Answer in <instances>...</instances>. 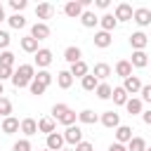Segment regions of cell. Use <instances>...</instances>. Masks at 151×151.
<instances>
[{
  "label": "cell",
  "mask_w": 151,
  "mask_h": 151,
  "mask_svg": "<svg viewBox=\"0 0 151 151\" xmlns=\"http://www.w3.org/2000/svg\"><path fill=\"white\" fill-rule=\"evenodd\" d=\"M54 127H57V123H54V118H40V120H38V132H45V134H52V132H54Z\"/></svg>",
  "instance_id": "obj_27"
},
{
  "label": "cell",
  "mask_w": 151,
  "mask_h": 151,
  "mask_svg": "<svg viewBox=\"0 0 151 151\" xmlns=\"http://www.w3.org/2000/svg\"><path fill=\"white\" fill-rule=\"evenodd\" d=\"M52 14H54L52 2H40V5L35 7V17H38V19H50Z\"/></svg>",
  "instance_id": "obj_22"
},
{
  "label": "cell",
  "mask_w": 151,
  "mask_h": 151,
  "mask_svg": "<svg viewBox=\"0 0 151 151\" xmlns=\"http://www.w3.org/2000/svg\"><path fill=\"white\" fill-rule=\"evenodd\" d=\"M61 151H73V149H61Z\"/></svg>",
  "instance_id": "obj_51"
},
{
  "label": "cell",
  "mask_w": 151,
  "mask_h": 151,
  "mask_svg": "<svg viewBox=\"0 0 151 151\" xmlns=\"http://www.w3.org/2000/svg\"><path fill=\"white\" fill-rule=\"evenodd\" d=\"M80 57H83V52H80V47H76V45H68L66 50H64V59L73 66V64H78L80 61Z\"/></svg>",
  "instance_id": "obj_17"
},
{
  "label": "cell",
  "mask_w": 151,
  "mask_h": 151,
  "mask_svg": "<svg viewBox=\"0 0 151 151\" xmlns=\"http://www.w3.org/2000/svg\"><path fill=\"white\" fill-rule=\"evenodd\" d=\"M12 76H14V68L0 66V83H2V80H12Z\"/></svg>",
  "instance_id": "obj_42"
},
{
  "label": "cell",
  "mask_w": 151,
  "mask_h": 151,
  "mask_svg": "<svg viewBox=\"0 0 151 151\" xmlns=\"http://www.w3.org/2000/svg\"><path fill=\"white\" fill-rule=\"evenodd\" d=\"M80 24H83L85 28H94V26L99 24V17H97L92 9H85V12H83V17H80Z\"/></svg>",
  "instance_id": "obj_20"
},
{
  "label": "cell",
  "mask_w": 151,
  "mask_h": 151,
  "mask_svg": "<svg viewBox=\"0 0 151 151\" xmlns=\"http://www.w3.org/2000/svg\"><path fill=\"white\" fill-rule=\"evenodd\" d=\"M0 97H2V83H0Z\"/></svg>",
  "instance_id": "obj_50"
},
{
  "label": "cell",
  "mask_w": 151,
  "mask_h": 151,
  "mask_svg": "<svg viewBox=\"0 0 151 151\" xmlns=\"http://www.w3.org/2000/svg\"><path fill=\"white\" fill-rule=\"evenodd\" d=\"M111 99H113V104H118V106H125L127 104V99H130V94L123 90V85L120 87H113V94H111Z\"/></svg>",
  "instance_id": "obj_25"
},
{
  "label": "cell",
  "mask_w": 151,
  "mask_h": 151,
  "mask_svg": "<svg viewBox=\"0 0 151 151\" xmlns=\"http://www.w3.org/2000/svg\"><path fill=\"white\" fill-rule=\"evenodd\" d=\"M64 144H66L64 134H59V132L47 134V149H50V151H61V149H64Z\"/></svg>",
  "instance_id": "obj_14"
},
{
  "label": "cell",
  "mask_w": 151,
  "mask_h": 151,
  "mask_svg": "<svg viewBox=\"0 0 151 151\" xmlns=\"http://www.w3.org/2000/svg\"><path fill=\"white\" fill-rule=\"evenodd\" d=\"M99 26H101V31L111 33V31L118 26V19H116L113 14H109V12H106V14H101V17H99Z\"/></svg>",
  "instance_id": "obj_16"
},
{
  "label": "cell",
  "mask_w": 151,
  "mask_h": 151,
  "mask_svg": "<svg viewBox=\"0 0 151 151\" xmlns=\"http://www.w3.org/2000/svg\"><path fill=\"white\" fill-rule=\"evenodd\" d=\"M99 120H101V125H104V127H113V130L120 125V116H118L116 111H104Z\"/></svg>",
  "instance_id": "obj_11"
},
{
  "label": "cell",
  "mask_w": 151,
  "mask_h": 151,
  "mask_svg": "<svg viewBox=\"0 0 151 151\" xmlns=\"http://www.w3.org/2000/svg\"><path fill=\"white\" fill-rule=\"evenodd\" d=\"M78 120L83 123V125H94L99 118H97V113L94 111H90V109H85V111H80L78 113Z\"/></svg>",
  "instance_id": "obj_29"
},
{
  "label": "cell",
  "mask_w": 151,
  "mask_h": 151,
  "mask_svg": "<svg viewBox=\"0 0 151 151\" xmlns=\"http://www.w3.org/2000/svg\"><path fill=\"white\" fill-rule=\"evenodd\" d=\"M142 120H144V123H146V125H151V109H149V111H144V113H142Z\"/></svg>",
  "instance_id": "obj_48"
},
{
  "label": "cell",
  "mask_w": 151,
  "mask_h": 151,
  "mask_svg": "<svg viewBox=\"0 0 151 151\" xmlns=\"http://www.w3.org/2000/svg\"><path fill=\"white\" fill-rule=\"evenodd\" d=\"M130 64H132V68H144V66L149 64V54H146L144 50H139V52H132V59H130Z\"/></svg>",
  "instance_id": "obj_18"
},
{
  "label": "cell",
  "mask_w": 151,
  "mask_h": 151,
  "mask_svg": "<svg viewBox=\"0 0 151 151\" xmlns=\"http://www.w3.org/2000/svg\"><path fill=\"white\" fill-rule=\"evenodd\" d=\"M12 151H33V146H31V142H28V139H19V142H14Z\"/></svg>",
  "instance_id": "obj_40"
},
{
  "label": "cell",
  "mask_w": 151,
  "mask_h": 151,
  "mask_svg": "<svg viewBox=\"0 0 151 151\" xmlns=\"http://www.w3.org/2000/svg\"><path fill=\"white\" fill-rule=\"evenodd\" d=\"M94 5H97V7H99V9H106V7H109V5H111V0H97V2H94Z\"/></svg>",
  "instance_id": "obj_47"
},
{
  "label": "cell",
  "mask_w": 151,
  "mask_h": 151,
  "mask_svg": "<svg viewBox=\"0 0 151 151\" xmlns=\"http://www.w3.org/2000/svg\"><path fill=\"white\" fill-rule=\"evenodd\" d=\"M5 134H14L17 130H21V120L19 118H14V116H9V118H2V127H0Z\"/></svg>",
  "instance_id": "obj_12"
},
{
  "label": "cell",
  "mask_w": 151,
  "mask_h": 151,
  "mask_svg": "<svg viewBox=\"0 0 151 151\" xmlns=\"http://www.w3.org/2000/svg\"><path fill=\"white\" fill-rule=\"evenodd\" d=\"M31 35L40 42V40H47L50 38V26L45 24V21H35L33 26H31Z\"/></svg>",
  "instance_id": "obj_5"
},
{
  "label": "cell",
  "mask_w": 151,
  "mask_h": 151,
  "mask_svg": "<svg viewBox=\"0 0 151 151\" xmlns=\"http://www.w3.org/2000/svg\"><path fill=\"white\" fill-rule=\"evenodd\" d=\"M87 73H90V68H87V64H85L83 59H80L78 64H73V66H71V76H73V78H80V80H83Z\"/></svg>",
  "instance_id": "obj_26"
},
{
  "label": "cell",
  "mask_w": 151,
  "mask_h": 151,
  "mask_svg": "<svg viewBox=\"0 0 151 151\" xmlns=\"http://www.w3.org/2000/svg\"><path fill=\"white\" fill-rule=\"evenodd\" d=\"M92 76H94L99 83H106V78L111 76V66H109L106 61H99V64H94V71H92Z\"/></svg>",
  "instance_id": "obj_10"
},
{
  "label": "cell",
  "mask_w": 151,
  "mask_h": 151,
  "mask_svg": "<svg viewBox=\"0 0 151 151\" xmlns=\"http://www.w3.org/2000/svg\"><path fill=\"white\" fill-rule=\"evenodd\" d=\"M94 94H97L99 99H111V94H113V87H111L109 83H99V87L94 90Z\"/></svg>",
  "instance_id": "obj_31"
},
{
  "label": "cell",
  "mask_w": 151,
  "mask_h": 151,
  "mask_svg": "<svg viewBox=\"0 0 151 151\" xmlns=\"http://www.w3.org/2000/svg\"><path fill=\"white\" fill-rule=\"evenodd\" d=\"M28 90H31V94H35V97H40V94H45V90H47V87H45L42 83H38V80L33 78V83L28 85Z\"/></svg>",
  "instance_id": "obj_39"
},
{
  "label": "cell",
  "mask_w": 151,
  "mask_h": 151,
  "mask_svg": "<svg viewBox=\"0 0 151 151\" xmlns=\"http://www.w3.org/2000/svg\"><path fill=\"white\" fill-rule=\"evenodd\" d=\"M21 132H24L26 137L35 134V132H38V123H35L33 118H24V120H21Z\"/></svg>",
  "instance_id": "obj_30"
},
{
  "label": "cell",
  "mask_w": 151,
  "mask_h": 151,
  "mask_svg": "<svg viewBox=\"0 0 151 151\" xmlns=\"http://www.w3.org/2000/svg\"><path fill=\"white\" fill-rule=\"evenodd\" d=\"M111 42H113L111 33H106V31H97V33H94V47L106 50V47H111Z\"/></svg>",
  "instance_id": "obj_15"
},
{
  "label": "cell",
  "mask_w": 151,
  "mask_h": 151,
  "mask_svg": "<svg viewBox=\"0 0 151 151\" xmlns=\"http://www.w3.org/2000/svg\"><path fill=\"white\" fill-rule=\"evenodd\" d=\"M146 151H151V149H146Z\"/></svg>",
  "instance_id": "obj_54"
},
{
  "label": "cell",
  "mask_w": 151,
  "mask_h": 151,
  "mask_svg": "<svg viewBox=\"0 0 151 151\" xmlns=\"http://www.w3.org/2000/svg\"><path fill=\"white\" fill-rule=\"evenodd\" d=\"M35 64H38V68H40V71H42V68H47V66L52 64V50L40 47V50L35 52Z\"/></svg>",
  "instance_id": "obj_7"
},
{
  "label": "cell",
  "mask_w": 151,
  "mask_h": 151,
  "mask_svg": "<svg viewBox=\"0 0 151 151\" xmlns=\"http://www.w3.org/2000/svg\"><path fill=\"white\" fill-rule=\"evenodd\" d=\"M35 80H38V83H42L45 87H50L54 78H52V73H50L47 68H42V71H38V73H35Z\"/></svg>",
  "instance_id": "obj_34"
},
{
  "label": "cell",
  "mask_w": 151,
  "mask_h": 151,
  "mask_svg": "<svg viewBox=\"0 0 151 151\" xmlns=\"http://www.w3.org/2000/svg\"><path fill=\"white\" fill-rule=\"evenodd\" d=\"M80 85H83V90H85V92H94V90L99 87V80H97L92 73H87V76L80 80Z\"/></svg>",
  "instance_id": "obj_28"
},
{
  "label": "cell",
  "mask_w": 151,
  "mask_h": 151,
  "mask_svg": "<svg viewBox=\"0 0 151 151\" xmlns=\"http://www.w3.org/2000/svg\"><path fill=\"white\" fill-rule=\"evenodd\" d=\"M116 76H120L123 80L132 76V64H130V59H120V61L116 64Z\"/></svg>",
  "instance_id": "obj_19"
},
{
  "label": "cell",
  "mask_w": 151,
  "mask_h": 151,
  "mask_svg": "<svg viewBox=\"0 0 151 151\" xmlns=\"http://www.w3.org/2000/svg\"><path fill=\"white\" fill-rule=\"evenodd\" d=\"M132 21L137 24V26H149L151 24V9H146V7H137L134 9V17H132Z\"/></svg>",
  "instance_id": "obj_8"
},
{
  "label": "cell",
  "mask_w": 151,
  "mask_h": 151,
  "mask_svg": "<svg viewBox=\"0 0 151 151\" xmlns=\"http://www.w3.org/2000/svg\"><path fill=\"white\" fill-rule=\"evenodd\" d=\"M57 85H59L61 90H68V87L73 85V76H71V71H59V73H57Z\"/></svg>",
  "instance_id": "obj_24"
},
{
  "label": "cell",
  "mask_w": 151,
  "mask_h": 151,
  "mask_svg": "<svg viewBox=\"0 0 151 151\" xmlns=\"http://www.w3.org/2000/svg\"><path fill=\"white\" fill-rule=\"evenodd\" d=\"M130 45H132V52H139V50H144V47L149 45V38H146V33H144V31H134V33L130 35Z\"/></svg>",
  "instance_id": "obj_6"
},
{
  "label": "cell",
  "mask_w": 151,
  "mask_h": 151,
  "mask_svg": "<svg viewBox=\"0 0 151 151\" xmlns=\"http://www.w3.org/2000/svg\"><path fill=\"white\" fill-rule=\"evenodd\" d=\"M76 118H78V113H76L73 109H68V111L59 118V123H61V125H66V127H71V125H76Z\"/></svg>",
  "instance_id": "obj_35"
},
{
  "label": "cell",
  "mask_w": 151,
  "mask_h": 151,
  "mask_svg": "<svg viewBox=\"0 0 151 151\" xmlns=\"http://www.w3.org/2000/svg\"><path fill=\"white\" fill-rule=\"evenodd\" d=\"M12 116V101L7 97H0V118H9Z\"/></svg>",
  "instance_id": "obj_36"
},
{
  "label": "cell",
  "mask_w": 151,
  "mask_h": 151,
  "mask_svg": "<svg viewBox=\"0 0 151 151\" xmlns=\"http://www.w3.org/2000/svg\"><path fill=\"white\" fill-rule=\"evenodd\" d=\"M142 101H149L151 104V83L142 87Z\"/></svg>",
  "instance_id": "obj_45"
},
{
  "label": "cell",
  "mask_w": 151,
  "mask_h": 151,
  "mask_svg": "<svg viewBox=\"0 0 151 151\" xmlns=\"http://www.w3.org/2000/svg\"><path fill=\"white\" fill-rule=\"evenodd\" d=\"M0 66H14V54L9 52V50H5V52H0Z\"/></svg>",
  "instance_id": "obj_38"
},
{
  "label": "cell",
  "mask_w": 151,
  "mask_h": 151,
  "mask_svg": "<svg viewBox=\"0 0 151 151\" xmlns=\"http://www.w3.org/2000/svg\"><path fill=\"white\" fill-rule=\"evenodd\" d=\"M0 127H2V120H0Z\"/></svg>",
  "instance_id": "obj_53"
},
{
  "label": "cell",
  "mask_w": 151,
  "mask_h": 151,
  "mask_svg": "<svg viewBox=\"0 0 151 151\" xmlns=\"http://www.w3.org/2000/svg\"><path fill=\"white\" fill-rule=\"evenodd\" d=\"M26 5H28L26 0H9V7L14 9V14H21V12L26 9Z\"/></svg>",
  "instance_id": "obj_41"
},
{
  "label": "cell",
  "mask_w": 151,
  "mask_h": 151,
  "mask_svg": "<svg viewBox=\"0 0 151 151\" xmlns=\"http://www.w3.org/2000/svg\"><path fill=\"white\" fill-rule=\"evenodd\" d=\"M7 24L12 28H24L26 26V17L24 14H12V17H7Z\"/></svg>",
  "instance_id": "obj_33"
},
{
  "label": "cell",
  "mask_w": 151,
  "mask_h": 151,
  "mask_svg": "<svg viewBox=\"0 0 151 151\" xmlns=\"http://www.w3.org/2000/svg\"><path fill=\"white\" fill-rule=\"evenodd\" d=\"M7 17H5V7H2V2H0V21H5Z\"/></svg>",
  "instance_id": "obj_49"
},
{
  "label": "cell",
  "mask_w": 151,
  "mask_h": 151,
  "mask_svg": "<svg viewBox=\"0 0 151 151\" xmlns=\"http://www.w3.org/2000/svg\"><path fill=\"white\" fill-rule=\"evenodd\" d=\"M9 42H12L9 33H7V31H0V50H2V52H5L7 47H9Z\"/></svg>",
  "instance_id": "obj_43"
},
{
  "label": "cell",
  "mask_w": 151,
  "mask_h": 151,
  "mask_svg": "<svg viewBox=\"0 0 151 151\" xmlns=\"http://www.w3.org/2000/svg\"><path fill=\"white\" fill-rule=\"evenodd\" d=\"M64 139H66V144H71V146H78V144L83 142V127H78V125H71V127H66V132H64Z\"/></svg>",
  "instance_id": "obj_2"
},
{
  "label": "cell",
  "mask_w": 151,
  "mask_h": 151,
  "mask_svg": "<svg viewBox=\"0 0 151 151\" xmlns=\"http://www.w3.org/2000/svg\"><path fill=\"white\" fill-rule=\"evenodd\" d=\"M83 12H85V7H83V2H80V0H71V2H66V5H64V14H66V17H71V19H80V17H83Z\"/></svg>",
  "instance_id": "obj_3"
},
{
  "label": "cell",
  "mask_w": 151,
  "mask_h": 151,
  "mask_svg": "<svg viewBox=\"0 0 151 151\" xmlns=\"http://www.w3.org/2000/svg\"><path fill=\"white\" fill-rule=\"evenodd\" d=\"M125 109H127V113H130V116L144 113V104H142V99H137V97H130V99H127V104H125Z\"/></svg>",
  "instance_id": "obj_21"
},
{
  "label": "cell",
  "mask_w": 151,
  "mask_h": 151,
  "mask_svg": "<svg viewBox=\"0 0 151 151\" xmlns=\"http://www.w3.org/2000/svg\"><path fill=\"white\" fill-rule=\"evenodd\" d=\"M33 78H35V66L33 64H19V68L12 76V85L17 90H21V87H28L33 83Z\"/></svg>",
  "instance_id": "obj_1"
},
{
  "label": "cell",
  "mask_w": 151,
  "mask_h": 151,
  "mask_svg": "<svg viewBox=\"0 0 151 151\" xmlns=\"http://www.w3.org/2000/svg\"><path fill=\"white\" fill-rule=\"evenodd\" d=\"M113 17H116L118 21H130V19L134 17V9H132V5H127V2H118Z\"/></svg>",
  "instance_id": "obj_4"
},
{
  "label": "cell",
  "mask_w": 151,
  "mask_h": 151,
  "mask_svg": "<svg viewBox=\"0 0 151 151\" xmlns=\"http://www.w3.org/2000/svg\"><path fill=\"white\" fill-rule=\"evenodd\" d=\"M142 80L137 78V76H130V78H125L123 80V90L127 92V94H137V92H142Z\"/></svg>",
  "instance_id": "obj_9"
},
{
  "label": "cell",
  "mask_w": 151,
  "mask_h": 151,
  "mask_svg": "<svg viewBox=\"0 0 151 151\" xmlns=\"http://www.w3.org/2000/svg\"><path fill=\"white\" fill-rule=\"evenodd\" d=\"M109 151H127V146H125V144H118V142H116V144H111V146H109Z\"/></svg>",
  "instance_id": "obj_46"
},
{
  "label": "cell",
  "mask_w": 151,
  "mask_h": 151,
  "mask_svg": "<svg viewBox=\"0 0 151 151\" xmlns=\"http://www.w3.org/2000/svg\"><path fill=\"white\" fill-rule=\"evenodd\" d=\"M42 151H50V149H42Z\"/></svg>",
  "instance_id": "obj_52"
},
{
  "label": "cell",
  "mask_w": 151,
  "mask_h": 151,
  "mask_svg": "<svg viewBox=\"0 0 151 151\" xmlns=\"http://www.w3.org/2000/svg\"><path fill=\"white\" fill-rule=\"evenodd\" d=\"M132 137H134V134H132V127H130V125H118V127H116V142H118V144H130Z\"/></svg>",
  "instance_id": "obj_13"
},
{
  "label": "cell",
  "mask_w": 151,
  "mask_h": 151,
  "mask_svg": "<svg viewBox=\"0 0 151 151\" xmlns=\"http://www.w3.org/2000/svg\"><path fill=\"white\" fill-rule=\"evenodd\" d=\"M21 50L28 52V54H35L40 47H38V40H35L33 35H26V38H21Z\"/></svg>",
  "instance_id": "obj_23"
},
{
  "label": "cell",
  "mask_w": 151,
  "mask_h": 151,
  "mask_svg": "<svg viewBox=\"0 0 151 151\" xmlns=\"http://www.w3.org/2000/svg\"><path fill=\"white\" fill-rule=\"evenodd\" d=\"M127 151H146V142L144 137H132L127 144Z\"/></svg>",
  "instance_id": "obj_32"
},
{
  "label": "cell",
  "mask_w": 151,
  "mask_h": 151,
  "mask_svg": "<svg viewBox=\"0 0 151 151\" xmlns=\"http://www.w3.org/2000/svg\"><path fill=\"white\" fill-rule=\"evenodd\" d=\"M73 151H94V146H92V142H85V139H83Z\"/></svg>",
  "instance_id": "obj_44"
},
{
  "label": "cell",
  "mask_w": 151,
  "mask_h": 151,
  "mask_svg": "<svg viewBox=\"0 0 151 151\" xmlns=\"http://www.w3.org/2000/svg\"><path fill=\"white\" fill-rule=\"evenodd\" d=\"M68 109H71L68 104H54V106H52V118H54V120H59Z\"/></svg>",
  "instance_id": "obj_37"
}]
</instances>
